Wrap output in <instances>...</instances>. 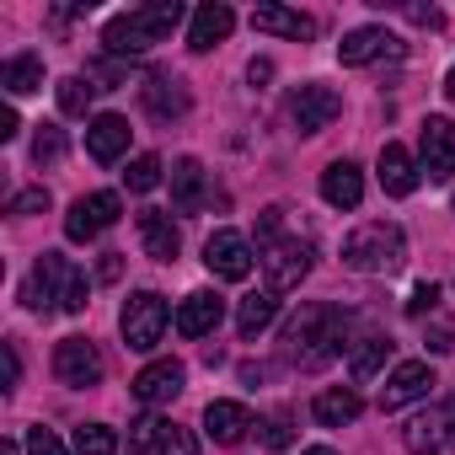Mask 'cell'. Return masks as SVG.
<instances>
[{
  "instance_id": "6da1fadb",
  "label": "cell",
  "mask_w": 455,
  "mask_h": 455,
  "mask_svg": "<svg viewBox=\"0 0 455 455\" xmlns=\"http://www.w3.org/2000/svg\"><path fill=\"white\" fill-rule=\"evenodd\" d=\"M343 338H348V311H338V306H306L284 327V354L300 370H322L327 359H338L348 348Z\"/></svg>"
},
{
  "instance_id": "7a4b0ae2",
  "label": "cell",
  "mask_w": 455,
  "mask_h": 455,
  "mask_svg": "<svg viewBox=\"0 0 455 455\" xmlns=\"http://www.w3.org/2000/svg\"><path fill=\"white\" fill-rule=\"evenodd\" d=\"M177 22H182V6H177V0H156V6H134V12L113 17V22L102 28V44H108V54H145V49L166 44Z\"/></svg>"
},
{
  "instance_id": "3957f363",
  "label": "cell",
  "mask_w": 455,
  "mask_h": 455,
  "mask_svg": "<svg viewBox=\"0 0 455 455\" xmlns=\"http://www.w3.org/2000/svg\"><path fill=\"white\" fill-rule=\"evenodd\" d=\"M407 263V236L391 220H370L343 236V268L354 274H396Z\"/></svg>"
},
{
  "instance_id": "277c9868",
  "label": "cell",
  "mask_w": 455,
  "mask_h": 455,
  "mask_svg": "<svg viewBox=\"0 0 455 455\" xmlns=\"http://www.w3.org/2000/svg\"><path fill=\"white\" fill-rule=\"evenodd\" d=\"M166 322H172V306H166L156 290H134V295L124 300V311H118V332H124V343H129L134 354H150V348L161 343Z\"/></svg>"
},
{
  "instance_id": "5b68a950",
  "label": "cell",
  "mask_w": 455,
  "mask_h": 455,
  "mask_svg": "<svg viewBox=\"0 0 455 455\" xmlns=\"http://www.w3.org/2000/svg\"><path fill=\"white\" fill-rule=\"evenodd\" d=\"M118 214H124L118 193H86V198H76L70 214H65V236H70V242H97L108 225H118Z\"/></svg>"
},
{
  "instance_id": "8992f818",
  "label": "cell",
  "mask_w": 455,
  "mask_h": 455,
  "mask_svg": "<svg viewBox=\"0 0 455 455\" xmlns=\"http://www.w3.org/2000/svg\"><path fill=\"white\" fill-rule=\"evenodd\" d=\"M338 113H343V97H338L332 86L306 81V86H295V92H290V124H295L300 134H322Z\"/></svg>"
},
{
  "instance_id": "52a82bcc",
  "label": "cell",
  "mask_w": 455,
  "mask_h": 455,
  "mask_svg": "<svg viewBox=\"0 0 455 455\" xmlns=\"http://www.w3.org/2000/svg\"><path fill=\"white\" fill-rule=\"evenodd\" d=\"M204 268L214 279H231V284L252 279V247H247V236L242 231H214L204 242Z\"/></svg>"
},
{
  "instance_id": "ba28073f",
  "label": "cell",
  "mask_w": 455,
  "mask_h": 455,
  "mask_svg": "<svg viewBox=\"0 0 455 455\" xmlns=\"http://www.w3.org/2000/svg\"><path fill=\"white\" fill-rule=\"evenodd\" d=\"M54 375H60L70 391L97 386V380H102V354H97V343H92V338H65V343L54 348Z\"/></svg>"
},
{
  "instance_id": "9c48e42d",
  "label": "cell",
  "mask_w": 455,
  "mask_h": 455,
  "mask_svg": "<svg viewBox=\"0 0 455 455\" xmlns=\"http://www.w3.org/2000/svg\"><path fill=\"white\" fill-rule=\"evenodd\" d=\"M263 268H268V290H274V295H284V290H300V279L311 274V247H306L300 236H284L279 247H268Z\"/></svg>"
},
{
  "instance_id": "30bf717a",
  "label": "cell",
  "mask_w": 455,
  "mask_h": 455,
  "mask_svg": "<svg viewBox=\"0 0 455 455\" xmlns=\"http://www.w3.org/2000/svg\"><path fill=\"white\" fill-rule=\"evenodd\" d=\"M418 156H423L428 182H450L455 177V124L450 118H428L423 134H418Z\"/></svg>"
},
{
  "instance_id": "8fae6325",
  "label": "cell",
  "mask_w": 455,
  "mask_h": 455,
  "mask_svg": "<svg viewBox=\"0 0 455 455\" xmlns=\"http://www.w3.org/2000/svg\"><path fill=\"white\" fill-rule=\"evenodd\" d=\"M434 386H439L434 370H428L423 359H407V364H396V370L386 375V386H380V407L396 412V407H407V402H423Z\"/></svg>"
},
{
  "instance_id": "7c38bea8",
  "label": "cell",
  "mask_w": 455,
  "mask_h": 455,
  "mask_svg": "<svg viewBox=\"0 0 455 455\" xmlns=\"http://www.w3.org/2000/svg\"><path fill=\"white\" fill-rule=\"evenodd\" d=\"M182 386H188V370H182V359H156V364H145L140 375H134V396L145 402V407H161V402H172V396H182Z\"/></svg>"
},
{
  "instance_id": "4fadbf2b",
  "label": "cell",
  "mask_w": 455,
  "mask_h": 455,
  "mask_svg": "<svg viewBox=\"0 0 455 455\" xmlns=\"http://www.w3.org/2000/svg\"><path fill=\"white\" fill-rule=\"evenodd\" d=\"M60 274H65V258L60 252H44L38 263H33V279L22 284V300H28V311H60Z\"/></svg>"
},
{
  "instance_id": "5bb4252c",
  "label": "cell",
  "mask_w": 455,
  "mask_h": 455,
  "mask_svg": "<svg viewBox=\"0 0 455 455\" xmlns=\"http://www.w3.org/2000/svg\"><path fill=\"white\" fill-rule=\"evenodd\" d=\"M220 322H225V300H220L214 290H193V295L177 306V332H182V338H209Z\"/></svg>"
},
{
  "instance_id": "9a60e30c",
  "label": "cell",
  "mask_w": 455,
  "mask_h": 455,
  "mask_svg": "<svg viewBox=\"0 0 455 455\" xmlns=\"http://www.w3.org/2000/svg\"><path fill=\"white\" fill-rule=\"evenodd\" d=\"M231 28H236V12H231V6H220V0H209V6H198V12H193L188 49H193V54H209L214 44L231 38Z\"/></svg>"
},
{
  "instance_id": "2e32d148",
  "label": "cell",
  "mask_w": 455,
  "mask_h": 455,
  "mask_svg": "<svg viewBox=\"0 0 455 455\" xmlns=\"http://www.w3.org/2000/svg\"><path fill=\"white\" fill-rule=\"evenodd\" d=\"M86 150H92V161H118L124 150H129V118H118V113H97L92 124H86Z\"/></svg>"
},
{
  "instance_id": "e0dca14e",
  "label": "cell",
  "mask_w": 455,
  "mask_h": 455,
  "mask_svg": "<svg viewBox=\"0 0 455 455\" xmlns=\"http://www.w3.org/2000/svg\"><path fill=\"white\" fill-rule=\"evenodd\" d=\"M140 242H145V252L156 263H177V252H182V236H177V225H172L166 209H145L140 214Z\"/></svg>"
},
{
  "instance_id": "ac0fdd59",
  "label": "cell",
  "mask_w": 455,
  "mask_h": 455,
  "mask_svg": "<svg viewBox=\"0 0 455 455\" xmlns=\"http://www.w3.org/2000/svg\"><path fill=\"white\" fill-rule=\"evenodd\" d=\"M386 54H402V44H396L386 28H354V33L338 44V60H343V65H370V60H386Z\"/></svg>"
},
{
  "instance_id": "d6986e66",
  "label": "cell",
  "mask_w": 455,
  "mask_h": 455,
  "mask_svg": "<svg viewBox=\"0 0 455 455\" xmlns=\"http://www.w3.org/2000/svg\"><path fill=\"white\" fill-rule=\"evenodd\" d=\"M204 428H209L214 444H242L247 428H252V412L242 402H209L204 407Z\"/></svg>"
},
{
  "instance_id": "ffe728a7",
  "label": "cell",
  "mask_w": 455,
  "mask_h": 455,
  "mask_svg": "<svg viewBox=\"0 0 455 455\" xmlns=\"http://www.w3.org/2000/svg\"><path fill=\"white\" fill-rule=\"evenodd\" d=\"M322 198H327L332 209H359V198H364V172H359L354 161H332V166L322 172Z\"/></svg>"
},
{
  "instance_id": "44dd1931",
  "label": "cell",
  "mask_w": 455,
  "mask_h": 455,
  "mask_svg": "<svg viewBox=\"0 0 455 455\" xmlns=\"http://www.w3.org/2000/svg\"><path fill=\"white\" fill-rule=\"evenodd\" d=\"M252 28L258 33H274V38H295V44L316 38V22L306 12H290V6H258L252 12Z\"/></svg>"
},
{
  "instance_id": "7402d4cb",
  "label": "cell",
  "mask_w": 455,
  "mask_h": 455,
  "mask_svg": "<svg viewBox=\"0 0 455 455\" xmlns=\"http://www.w3.org/2000/svg\"><path fill=\"white\" fill-rule=\"evenodd\" d=\"M375 177H380V188H386L391 198H407V193L418 188V166H412V156H407L402 145H380Z\"/></svg>"
},
{
  "instance_id": "603a6c76",
  "label": "cell",
  "mask_w": 455,
  "mask_h": 455,
  "mask_svg": "<svg viewBox=\"0 0 455 455\" xmlns=\"http://www.w3.org/2000/svg\"><path fill=\"white\" fill-rule=\"evenodd\" d=\"M172 204H177V214H193L204 204V161L198 156L172 161Z\"/></svg>"
},
{
  "instance_id": "cb8c5ba5",
  "label": "cell",
  "mask_w": 455,
  "mask_h": 455,
  "mask_svg": "<svg viewBox=\"0 0 455 455\" xmlns=\"http://www.w3.org/2000/svg\"><path fill=\"white\" fill-rule=\"evenodd\" d=\"M402 439H407L412 455H455V450H450V418H444V412H434V418H412Z\"/></svg>"
},
{
  "instance_id": "d4e9b609",
  "label": "cell",
  "mask_w": 455,
  "mask_h": 455,
  "mask_svg": "<svg viewBox=\"0 0 455 455\" xmlns=\"http://www.w3.org/2000/svg\"><path fill=\"white\" fill-rule=\"evenodd\" d=\"M145 108H150V118L172 124V118L188 113V92H182L172 76H150V86H145Z\"/></svg>"
},
{
  "instance_id": "484cf974",
  "label": "cell",
  "mask_w": 455,
  "mask_h": 455,
  "mask_svg": "<svg viewBox=\"0 0 455 455\" xmlns=\"http://www.w3.org/2000/svg\"><path fill=\"white\" fill-rule=\"evenodd\" d=\"M359 407H364V402H359V391H354V386H332V391H322V396H316V407H311V412H316V423L343 428V423H354V418H359Z\"/></svg>"
},
{
  "instance_id": "4316f807",
  "label": "cell",
  "mask_w": 455,
  "mask_h": 455,
  "mask_svg": "<svg viewBox=\"0 0 455 455\" xmlns=\"http://www.w3.org/2000/svg\"><path fill=\"white\" fill-rule=\"evenodd\" d=\"M0 86H6L12 97H33V92H44V60H38V54H17V60H6V65H0Z\"/></svg>"
},
{
  "instance_id": "83f0119b",
  "label": "cell",
  "mask_w": 455,
  "mask_h": 455,
  "mask_svg": "<svg viewBox=\"0 0 455 455\" xmlns=\"http://www.w3.org/2000/svg\"><path fill=\"white\" fill-rule=\"evenodd\" d=\"M274 316H279V295H274V290L247 295L242 311H236V332H242V338H258L263 327H274Z\"/></svg>"
},
{
  "instance_id": "f1b7e54d",
  "label": "cell",
  "mask_w": 455,
  "mask_h": 455,
  "mask_svg": "<svg viewBox=\"0 0 455 455\" xmlns=\"http://www.w3.org/2000/svg\"><path fill=\"white\" fill-rule=\"evenodd\" d=\"M386 359H391V338L370 332V338H359V348H354V359H348V375H354V380H375Z\"/></svg>"
},
{
  "instance_id": "f546056e",
  "label": "cell",
  "mask_w": 455,
  "mask_h": 455,
  "mask_svg": "<svg viewBox=\"0 0 455 455\" xmlns=\"http://www.w3.org/2000/svg\"><path fill=\"white\" fill-rule=\"evenodd\" d=\"M92 76H65L60 81V113L65 118H86V108H92Z\"/></svg>"
},
{
  "instance_id": "4dcf8cb0",
  "label": "cell",
  "mask_w": 455,
  "mask_h": 455,
  "mask_svg": "<svg viewBox=\"0 0 455 455\" xmlns=\"http://www.w3.org/2000/svg\"><path fill=\"white\" fill-rule=\"evenodd\" d=\"M86 295H92V290H86V274L65 258V274H60V311L81 316V311H86Z\"/></svg>"
},
{
  "instance_id": "1f68e13d",
  "label": "cell",
  "mask_w": 455,
  "mask_h": 455,
  "mask_svg": "<svg viewBox=\"0 0 455 455\" xmlns=\"http://www.w3.org/2000/svg\"><path fill=\"white\" fill-rule=\"evenodd\" d=\"M76 455H118V434L108 423H81L76 428Z\"/></svg>"
},
{
  "instance_id": "d6a6232c",
  "label": "cell",
  "mask_w": 455,
  "mask_h": 455,
  "mask_svg": "<svg viewBox=\"0 0 455 455\" xmlns=\"http://www.w3.org/2000/svg\"><path fill=\"white\" fill-rule=\"evenodd\" d=\"M258 439H263L268 450H290V444H295V418H290V412H268V418H258Z\"/></svg>"
},
{
  "instance_id": "836d02e7",
  "label": "cell",
  "mask_w": 455,
  "mask_h": 455,
  "mask_svg": "<svg viewBox=\"0 0 455 455\" xmlns=\"http://www.w3.org/2000/svg\"><path fill=\"white\" fill-rule=\"evenodd\" d=\"M124 182H129V193H150L161 182V156H134L129 172H124Z\"/></svg>"
},
{
  "instance_id": "e575fe53",
  "label": "cell",
  "mask_w": 455,
  "mask_h": 455,
  "mask_svg": "<svg viewBox=\"0 0 455 455\" xmlns=\"http://www.w3.org/2000/svg\"><path fill=\"white\" fill-rule=\"evenodd\" d=\"M156 455H198V439H193L182 423H161V434H156Z\"/></svg>"
},
{
  "instance_id": "d590c367",
  "label": "cell",
  "mask_w": 455,
  "mask_h": 455,
  "mask_svg": "<svg viewBox=\"0 0 455 455\" xmlns=\"http://www.w3.org/2000/svg\"><path fill=\"white\" fill-rule=\"evenodd\" d=\"M65 156V129H54V124H38V140H33V161L38 166H54Z\"/></svg>"
},
{
  "instance_id": "8d00e7d4",
  "label": "cell",
  "mask_w": 455,
  "mask_h": 455,
  "mask_svg": "<svg viewBox=\"0 0 455 455\" xmlns=\"http://www.w3.org/2000/svg\"><path fill=\"white\" fill-rule=\"evenodd\" d=\"M279 242H284V209L274 204V209L258 214V247L268 252V247H279Z\"/></svg>"
},
{
  "instance_id": "74e56055",
  "label": "cell",
  "mask_w": 455,
  "mask_h": 455,
  "mask_svg": "<svg viewBox=\"0 0 455 455\" xmlns=\"http://www.w3.org/2000/svg\"><path fill=\"white\" fill-rule=\"evenodd\" d=\"M28 455H70V450L60 444V434H54V428H44V423H38V428H28Z\"/></svg>"
},
{
  "instance_id": "f35d334b",
  "label": "cell",
  "mask_w": 455,
  "mask_h": 455,
  "mask_svg": "<svg viewBox=\"0 0 455 455\" xmlns=\"http://www.w3.org/2000/svg\"><path fill=\"white\" fill-rule=\"evenodd\" d=\"M44 209H49V188H28V193H17V198H12V214H17V220L44 214Z\"/></svg>"
},
{
  "instance_id": "ab89813d",
  "label": "cell",
  "mask_w": 455,
  "mask_h": 455,
  "mask_svg": "<svg viewBox=\"0 0 455 455\" xmlns=\"http://www.w3.org/2000/svg\"><path fill=\"white\" fill-rule=\"evenodd\" d=\"M156 434H161V418H140L134 434H129V450H134V455H145V450L156 455Z\"/></svg>"
},
{
  "instance_id": "60d3db41",
  "label": "cell",
  "mask_w": 455,
  "mask_h": 455,
  "mask_svg": "<svg viewBox=\"0 0 455 455\" xmlns=\"http://www.w3.org/2000/svg\"><path fill=\"white\" fill-rule=\"evenodd\" d=\"M439 306V284H418L412 295H407V316H428Z\"/></svg>"
},
{
  "instance_id": "b9f144b4",
  "label": "cell",
  "mask_w": 455,
  "mask_h": 455,
  "mask_svg": "<svg viewBox=\"0 0 455 455\" xmlns=\"http://www.w3.org/2000/svg\"><path fill=\"white\" fill-rule=\"evenodd\" d=\"M22 134V118H17V108H0V140H17Z\"/></svg>"
},
{
  "instance_id": "7bdbcfd3",
  "label": "cell",
  "mask_w": 455,
  "mask_h": 455,
  "mask_svg": "<svg viewBox=\"0 0 455 455\" xmlns=\"http://www.w3.org/2000/svg\"><path fill=\"white\" fill-rule=\"evenodd\" d=\"M428 348H434V354L455 348V332H450V322H434V338H428Z\"/></svg>"
},
{
  "instance_id": "ee69618b",
  "label": "cell",
  "mask_w": 455,
  "mask_h": 455,
  "mask_svg": "<svg viewBox=\"0 0 455 455\" xmlns=\"http://www.w3.org/2000/svg\"><path fill=\"white\" fill-rule=\"evenodd\" d=\"M22 380V354H17V343H6V391Z\"/></svg>"
},
{
  "instance_id": "f6af8a7d",
  "label": "cell",
  "mask_w": 455,
  "mask_h": 455,
  "mask_svg": "<svg viewBox=\"0 0 455 455\" xmlns=\"http://www.w3.org/2000/svg\"><path fill=\"white\" fill-rule=\"evenodd\" d=\"M118 274H124V258H118V252H108V258H102V268H97V279H102V284H113Z\"/></svg>"
},
{
  "instance_id": "bcb514c9",
  "label": "cell",
  "mask_w": 455,
  "mask_h": 455,
  "mask_svg": "<svg viewBox=\"0 0 455 455\" xmlns=\"http://www.w3.org/2000/svg\"><path fill=\"white\" fill-rule=\"evenodd\" d=\"M247 81H252V86L274 81V65H268V60H252V65H247Z\"/></svg>"
},
{
  "instance_id": "7dc6e473",
  "label": "cell",
  "mask_w": 455,
  "mask_h": 455,
  "mask_svg": "<svg viewBox=\"0 0 455 455\" xmlns=\"http://www.w3.org/2000/svg\"><path fill=\"white\" fill-rule=\"evenodd\" d=\"M263 375H268V370H263V364H242V380H247V386H258V380H263Z\"/></svg>"
},
{
  "instance_id": "c3c4849f",
  "label": "cell",
  "mask_w": 455,
  "mask_h": 455,
  "mask_svg": "<svg viewBox=\"0 0 455 455\" xmlns=\"http://www.w3.org/2000/svg\"><path fill=\"white\" fill-rule=\"evenodd\" d=\"M444 97L455 102V65H450V76H444Z\"/></svg>"
},
{
  "instance_id": "681fc988",
  "label": "cell",
  "mask_w": 455,
  "mask_h": 455,
  "mask_svg": "<svg viewBox=\"0 0 455 455\" xmlns=\"http://www.w3.org/2000/svg\"><path fill=\"white\" fill-rule=\"evenodd\" d=\"M0 455H22V444H17V439H6V444H0Z\"/></svg>"
},
{
  "instance_id": "f907efd6",
  "label": "cell",
  "mask_w": 455,
  "mask_h": 455,
  "mask_svg": "<svg viewBox=\"0 0 455 455\" xmlns=\"http://www.w3.org/2000/svg\"><path fill=\"white\" fill-rule=\"evenodd\" d=\"M444 418H450V450H455V407H444Z\"/></svg>"
},
{
  "instance_id": "816d5d0a",
  "label": "cell",
  "mask_w": 455,
  "mask_h": 455,
  "mask_svg": "<svg viewBox=\"0 0 455 455\" xmlns=\"http://www.w3.org/2000/svg\"><path fill=\"white\" fill-rule=\"evenodd\" d=\"M306 455H338V450H332V444H311Z\"/></svg>"
}]
</instances>
